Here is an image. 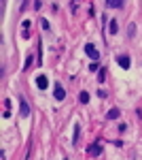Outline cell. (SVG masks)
Returning <instances> with one entry per match:
<instances>
[{"mask_svg":"<svg viewBox=\"0 0 142 160\" xmlns=\"http://www.w3.org/2000/svg\"><path fill=\"white\" fill-rule=\"evenodd\" d=\"M40 26H43L45 30H49V22H47V19H40Z\"/></svg>","mask_w":142,"mask_h":160,"instance_id":"15","label":"cell"},{"mask_svg":"<svg viewBox=\"0 0 142 160\" xmlns=\"http://www.w3.org/2000/svg\"><path fill=\"white\" fill-rule=\"evenodd\" d=\"M119 115H121V111H119V109H110V111L106 113V118H108V120H117Z\"/></svg>","mask_w":142,"mask_h":160,"instance_id":"8","label":"cell"},{"mask_svg":"<svg viewBox=\"0 0 142 160\" xmlns=\"http://www.w3.org/2000/svg\"><path fill=\"white\" fill-rule=\"evenodd\" d=\"M98 79H100V83H104V79H106V68H104V66H100V75H98Z\"/></svg>","mask_w":142,"mask_h":160,"instance_id":"12","label":"cell"},{"mask_svg":"<svg viewBox=\"0 0 142 160\" xmlns=\"http://www.w3.org/2000/svg\"><path fill=\"white\" fill-rule=\"evenodd\" d=\"M79 100H81L83 105H85V102H89V92H85V90H83V92L79 94Z\"/></svg>","mask_w":142,"mask_h":160,"instance_id":"10","label":"cell"},{"mask_svg":"<svg viewBox=\"0 0 142 160\" xmlns=\"http://www.w3.org/2000/svg\"><path fill=\"white\" fill-rule=\"evenodd\" d=\"M87 154H89L91 158H98V156L102 154V145H100V141H95V143H91V145L87 148Z\"/></svg>","mask_w":142,"mask_h":160,"instance_id":"1","label":"cell"},{"mask_svg":"<svg viewBox=\"0 0 142 160\" xmlns=\"http://www.w3.org/2000/svg\"><path fill=\"white\" fill-rule=\"evenodd\" d=\"M117 64L121 66V68L127 71V68L131 66V58H130V56H125V53H121V56H117Z\"/></svg>","mask_w":142,"mask_h":160,"instance_id":"3","label":"cell"},{"mask_svg":"<svg viewBox=\"0 0 142 160\" xmlns=\"http://www.w3.org/2000/svg\"><path fill=\"white\" fill-rule=\"evenodd\" d=\"M32 64V58H25V64H24V71H28V66Z\"/></svg>","mask_w":142,"mask_h":160,"instance_id":"14","label":"cell"},{"mask_svg":"<svg viewBox=\"0 0 142 160\" xmlns=\"http://www.w3.org/2000/svg\"><path fill=\"white\" fill-rule=\"evenodd\" d=\"M53 96H55V100H64V98H66V90H64V86H59V83H55V90H53Z\"/></svg>","mask_w":142,"mask_h":160,"instance_id":"4","label":"cell"},{"mask_svg":"<svg viewBox=\"0 0 142 160\" xmlns=\"http://www.w3.org/2000/svg\"><path fill=\"white\" fill-rule=\"evenodd\" d=\"M134 32H136V26H134V24H130V37H136Z\"/></svg>","mask_w":142,"mask_h":160,"instance_id":"16","label":"cell"},{"mask_svg":"<svg viewBox=\"0 0 142 160\" xmlns=\"http://www.w3.org/2000/svg\"><path fill=\"white\" fill-rule=\"evenodd\" d=\"M117 30H119L117 19H110V24H108V32H110V34H117Z\"/></svg>","mask_w":142,"mask_h":160,"instance_id":"7","label":"cell"},{"mask_svg":"<svg viewBox=\"0 0 142 160\" xmlns=\"http://www.w3.org/2000/svg\"><path fill=\"white\" fill-rule=\"evenodd\" d=\"M98 68H100V66H98V62H91V64H89V71H91V73H95V71H98Z\"/></svg>","mask_w":142,"mask_h":160,"instance_id":"13","label":"cell"},{"mask_svg":"<svg viewBox=\"0 0 142 160\" xmlns=\"http://www.w3.org/2000/svg\"><path fill=\"white\" fill-rule=\"evenodd\" d=\"M85 53H87V56H89L91 60H98V58H100V51L95 49L94 43H87V45H85Z\"/></svg>","mask_w":142,"mask_h":160,"instance_id":"2","label":"cell"},{"mask_svg":"<svg viewBox=\"0 0 142 160\" xmlns=\"http://www.w3.org/2000/svg\"><path fill=\"white\" fill-rule=\"evenodd\" d=\"M79 135H81V128H79V124L74 126V137H72V143L76 145V141H79Z\"/></svg>","mask_w":142,"mask_h":160,"instance_id":"11","label":"cell"},{"mask_svg":"<svg viewBox=\"0 0 142 160\" xmlns=\"http://www.w3.org/2000/svg\"><path fill=\"white\" fill-rule=\"evenodd\" d=\"M21 28H24V30H28V28H30V22H28V19H24V22H21Z\"/></svg>","mask_w":142,"mask_h":160,"instance_id":"17","label":"cell"},{"mask_svg":"<svg viewBox=\"0 0 142 160\" xmlns=\"http://www.w3.org/2000/svg\"><path fill=\"white\" fill-rule=\"evenodd\" d=\"M106 7H123V0H106Z\"/></svg>","mask_w":142,"mask_h":160,"instance_id":"9","label":"cell"},{"mask_svg":"<svg viewBox=\"0 0 142 160\" xmlns=\"http://www.w3.org/2000/svg\"><path fill=\"white\" fill-rule=\"evenodd\" d=\"M19 102H21V105H19V113H21L24 118H28V115H30V105H28V100L21 98Z\"/></svg>","mask_w":142,"mask_h":160,"instance_id":"6","label":"cell"},{"mask_svg":"<svg viewBox=\"0 0 142 160\" xmlns=\"http://www.w3.org/2000/svg\"><path fill=\"white\" fill-rule=\"evenodd\" d=\"M36 86L40 88V90H47V88H49V79H47V75H38V77H36Z\"/></svg>","mask_w":142,"mask_h":160,"instance_id":"5","label":"cell"}]
</instances>
